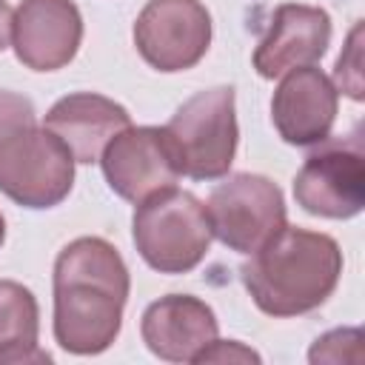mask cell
Wrapping results in <instances>:
<instances>
[{"mask_svg": "<svg viewBox=\"0 0 365 365\" xmlns=\"http://www.w3.org/2000/svg\"><path fill=\"white\" fill-rule=\"evenodd\" d=\"M100 165L108 188L128 202H143L145 197L177 185L182 177L171 140L165 128L157 125L123 128L103 148Z\"/></svg>", "mask_w": 365, "mask_h": 365, "instance_id": "9c48e42d", "label": "cell"}, {"mask_svg": "<svg viewBox=\"0 0 365 365\" xmlns=\"http://www.w3.org/2000/svg\"><path fill=\"white\" fill-rule=\"evenodd\" d=\"M342 251L334 237L308 228H279L240 265L254 305L268 317H299L319 308L336 288Z\"/></svg>", "mask_w": 365, "mask_h": 365, "instance_id": "7a4b0ae2", "label": "cell"}, {"mask_svg": "<svg viewBox=\"0 0 365 365\" xmlns=\"http://www.w3.org/2000/svg\"><path fill=\"white\" fill-rule=\"evenodd\" d=\"M308 359L314 365L317 362H354V365H362L365 362V334H362V328H336V331L322 334L311 345Z\"/></svg>", "mask_w": 365, "mask_h": 365, "instance_id": "2e32d148", "label": "cell"}, {"mask_svg": "<svg viewBox=\"0 0 365 365\" xmlns=\"http://www.w3.org/2000/svg\"><path fill=\"white\" fill-rule=\"evenodd\" d=\"M34 125V106L29 97L17 94V91H6L0 88V145L17 134L20 128Z\"/></svg>", "mask_w": 365, "mask_h": 365, "instance_id": "ac0fdd59", "label": "cell"}, {"mask_svg": "<svg viewBox=\"0 0 365 365\" xmlns=\"http://www.w3.org/2000/svg\"><path fill=\"white\" fill-rule=\"evenodd\" d=\"M182 177L217 180L225 177L237 154V111L234 88L214 86L188 97L163 125Z\"/></svg>", "mask_w": 365, "mask_h": 365, "instance_id": "277c9868", "label": "cell"}, {"mask_svg": "<svg viewBox=\"0 0 365 365\" xmlns=\"http://www.w3.org/2000/svg\"><path fill=\"white\" fill-rule=\"evenodd\" d=\"M74 185V157L46 125H29L0 145V191L23 208L60 205Z\"/></svg>", "mask_w": 365, "mask_h": 365, "instance_id": "5b68a950", "label": "cell"}, {"mask_svg": "<svg viewBox=\"0 0 365 365\" xmlns=\"http://www.w3.org/2000/svg\"><path fill=\"white\" fill-rule=\"evenodd\" d=\"M336 108L339 91L331 77L314 66H299L282 74L271 100V120L285 143L317 145L331 137Z\"/></svg>", "mask_w": 365, "mask_h": 365, "instance_id": "8fae6325", "label": "cell"}, {"mask_svg": "<svg viewBox=\"0 0 365 365\" xmlns=\"http://www.w3.org/2000/svg\"><path fill=\"white\" fill-rule=\"evenodd\" d=\"M43 125L60 137V143L71 151L74 163H94L100 160L103 148L131 125L128 111L114 103L111 97L94 94V91H77L68 97H60Z\"/></svg>", "mask_w": 365, "mask_h": 365, "instance_id": "5bb4252c", "label": "cell"}, {"mask_svg": "<svg viewBox=\"0 0 365 365\" xmlns=\"http://www.w3.org/2000/svg\"><path fill=\"white\" fill-rule=\"evenodd\" d=\"M131 237L140 257L160 274H185L197 268L214 240L205 205L177 185L137 202Z\"/></svg>", "mask_w": 365, "mask_h": 365, "instance_id": "3957f363", "label": "cell"}, {"mask_svg": "<svg viewBox=\"0 0 365 365\" xmlns=\"http://www.w3.org/2000/svg\"><path fill=\"white\" fill-rule=\"evenodd\" d=\"M331 43V17L319 6L282 3L271 14L265 37L254 48V68L259 77L274 80L291 68L314 66Z\"/></svg>", "mask_w": 365, "mask_h": 365, "instance_id": "7c38bea8", "label": "cell"}, {"mask_svg": "<svg viewBox=\"0 0 365 365\" xmlns=\"http://www.w3.org/2000/svg\"><path fill=\"white\" fill-rule=\"evenodd\" d=\"M336 91H345L351 100H362L365 97V80H362V20L354 23L342 54L336 57L334 66V80Z\"/></svg>", "mask_w": 365, "mask_h": 365, "instance_id": "e0dca14e", "label": "cell"}, {"mask_svg": "<svg viewBox=\"0 0 365 365\" xmlns=\"http://www.w3.org/2000/svg\"><path fill=\"white\" fill-rule=\"evenodd\" d=\"M128 268L103 237H77L54 259V339L94 356L114 345L128 299Z\"/></svg>", "mask_w": 365, "mask_h": 365, "instance_id": "6da1fadb", "label": "cell"}, {"mask_svg": "<svg viewBox=\"0 0 365 365\" xmlns=\"http://www.w3.org/2000/svg\"><path fill=\"white\" fill-rule=\"evenodd\" d=\"M294 200L325 220H351L365 205V154L359 143H328L308 154L294 177Z\"/></svg>", "mask_w": 365, "mask_h": 365, "instance_id": "ba28073f", "label": "cell"}, {"mask_svg": "<svg viewBox=\"0 0 365 365\" xmlns=\"http://www.w3.org/2000/svg\"><path fill=\"white\" fill-rule=\"evenodd\" d=\"M11 40V9L6 0H0V51L9 46Z\"/></svg>", "mask_w": 365, "mask_h": 365, "instance_id": "ffe728a7", "label": "cell"}, {"mask_svg": "<svg viewBox=\"0 0 365 365\" xmlns=\"http://www.w3.org/2000/svg\"><path fill=\"white\" fill-rule=\"evenodd\" d=\"M140 334L148 351L168 362H194L220 334V322L208 302L191 294H168L143 311Z\"/></svg>", "mask_w": 365, "mask_h": 365, "instance_id": "4fadbf2b", "label": "cell"}, {"mask_svg": "<svg viewBox=\"0 0 365 365\" xmlns=\"http://www.w3.org/2000/svg\"><path fill=\"white\" fill-rule=\"evenodd\" d=\"M3 240H6V220H3V214H0V245H3Z\"/></svg>", "mask_w": 365, "mask_h": 365, "instance_id": "44dd1931", "label": "cell"}, {"mask_svg": "<svg viewBox=\"0 0 365 365\" xmlns=\"http://www.w3.org/2000/svg\"><path fill=\"white\" fill-rule=\"evenodd\" d=\"M83 40V17L71 0H23L11 14V48L31 71L68 66Z\"/></svg>", "mask_w": 365, "mask_h": 365, "instance_id": "30bf717a", "label": "cell"}, {"mask_svg": "<svg viewBox=\"0 0 365 365\" xmlns=\"http://www.w3.org/2000/svg\"><path fill=\"white\" fill-rule=\"evenodd\" d=\"M211 14L200 0H148L134 23V46L157 71H185L211 46Z\"/></svg>", "mask_w": 365, "mask_h": 365, "instance_id": "52a82bcc", "label": "cell"}, {"mask_svg": "<svg viewBox=\"0 0 365 365\" xmlns=\"http://www.w3.org/2000/svg\"><path fill=\"white\" fill-rule=\"evenodd\" d=\"M214 237L240 254H254L285 228V200L277 182L262 174H231L208 197Z\"/></svg>", "mask_w": 365, "mask_h": 365, "instance_id": "8992f818", "label": "cell"}, {"mask_svg": "<svg viewBox=\"0 0 365 365\" xmlns=\"http://www.w3.org/2000/svg\"><path fill=\"white\" fill-rule=\"evenodd\" d=\"M194 362H259V354L234 339H214L194 356Z\"/></svg>", "mask_w": 365, "mask_h": 365, "instance_id": "d6986e66", "label": "cell"}, {"mask_svg": "<svg viewBox=\"0 0 365 365\" xmlns=\"http://www.w3.org/2000/svg\"><path fill=\"white\" fill-rule=\"evenodd\" d=\"M37 334L40 308L34 294L14 279H0V365L48 362L51 356L37 348Z\"/></svg>", "mask_w": 365, "mask_h": 365, "instance_id": "9a60e30c", "label": "cell"}]
</instances>
